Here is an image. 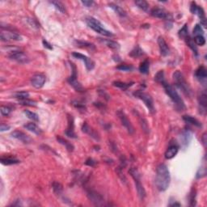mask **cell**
<instances>
[{
	"mask_svg": "<svg viewBox=\"0 0 207 207\" xmlns=\"http://www.w3.org/2000/svg\"><path fill=\"white\" fill-rule=\"evenodd\" d=\"M52 187H53V190H54L56 195H61V193L62 192V185L59 182H57V181L53 182Z\"/></svg>",
	"mask_w": 207,
	"mask_h": 207,
	"instance_id": "cell-34",
	"label": "cell"
},
{
	"mask_svg": "<svg viewBox=\"0 0 207 207\" xmlns=\"http://www.w3.org/2000/svg\"><path fill=\"white\" fill-rule=\"evenodd\" d=\"M67 120H68V127L67 129L66 130L65 133L66 135L69 137H71V138H77V136H76L75 133L74 131L75 129V124H74V118L71 115L68 114L67 115Z\"/></svg>",
	"mask_w": 207,
	"mask_h": 207,
	"instance_id": "cell-16",
	"label": "cell"
},
{
	"mask_svg": "<svg viewBox=\"0 0 207 207\" xmlns=\"http://www.w3.org/2000/svg\"><path fill=\"white\" fill-rule=\"evenodd\" d=\"M195 14L198 16V17L200 18V20H201V24L204 27H206V18H205V12H204L203 8L201 7L197 6V10L195 12Z\"/></svg>",
	"mask_w": 207,
	"mask_h": 207,
	"instance_id": "cell-23",
	"label": "cell"
},
{
	"mask_svg": "<svg viewBox=\"0 0 207 207\" xmlns=\"http://www.w3.org/2000/svg\"><path fill=\"white\" fill-rule=\"evenodd\" d=\"M27 21H28V24L32 26V27H33V28H38L39 27H40V26H39V24H37V22H36V20H34V19H28V20H27Z\"/></svg>",
	"mask_w": 207,
	"mask_h": 207,
	"instance_id": "cell-50",
	"label": "cell"
},
{
	"mask_svg": "<svg viewBox=\"0 0 207 207\" xmlns=\"http://www.w3.org/2000/svg\"><path fill=\"white\" fill-rule=\"evenodd\" d=\"M158 45H159V51H160V54L163 57H166L170 54V49L168 47V45L167 44V42L165 40L163 39V37L159 36L158 38Z\"/></svg>",
	"mask_w": 207,
	"mask_h": 207,
	"instance_id": "cell-17",
	"label": "cell"
},
{
	"mask_svg": "<svg viewBox=\"0 0 207 207\" xmlns=\"http://www.w3.org/2000/svg\"><path fill=\"white\" fill-rule=\"evenodd\" d=\"M171 182L170 171L165 164H159L156 171L155 185L159 191L163 192L168 189Z\"/></svg>",
	"mask_w": 207,
	"mask_h": 207,
	"instance_id": "cell-1",
	"label": "cell"
},
{
	"mask_svg": "<svg viewBox=\"0 0 207 207\" xmlns=\"http://www.w3.org/2000/svg\"><path fill=\"white\" fill-rule=\"evenodd\" d=\"M192 137H193V133L189 130H185L182 133L181 136V144L184 147H187L189 146V142H191Z\"/></svg>",
	"mask_w": 207,
	"mask_h": 207,
	"instance_id": "cell-20",
	"label": "cell"
},
{
	"mask_svg": "<svg viewBox=\"0 0 207 207\" xmlns=\"http://www.w3.org/2000/svg\"><path fill=\"white\" fill-rule=\"evenodd\" d=\"M99 93H100V96H104L103 98H104V99H106V100H108L110 99V96H108V95L107 93H106L105 92H104V91H99Z\"/></svg>",
	"mask_w": 207,
	"mask_h": 207,
	"instance_id": "cell-55",
	"label": "cell"
},
{
	"mask_svg": "<svg viewBox=\"0 0 207 207\" xmlns=\"http://www.w3.org/2000/svg\"><path fill=\"white\" fill-rule=\"evenodd\" d=\"M72 56H73L74 58L82 60V61L85 63V66L88 70H93L94 67H95V62H94L91 58H88L87 56L80 54V53H78V52H74V53L72 54Z\"/></svg>",
	"mask_w": 207,
	"mask_h": 207,
	"instance_id": "cell-12",
	"label": "cell"
},
{
	"mask_svg": "<svg viewBox=\"0 0 207 207\" xmlns=\"http://www.w3.org/2000/svg\"><path fill=\"white\" fill-rule=\"evenodd\" d=\"M24 114H25L27 118L32 120L33 122H39V117H38L37 114L33 113V112H31L29 111V110H25V111H24Z\"/></svg>",
	"mask_w": 207,
	"mask_h": 207,
	"instance_id": "cell-38",
	"label": "cell"
},
{
	"mask_svg": "<svg viewBox=\"0 0 207 207\" xmlns=\"http://www.w3.org/2000/svg\"><path fill=\"white\" fill-rule=\"evenodd\" d=\"M1 163L3 165H12V164H16L20 163V160L16 158L12 157H7V158H1Z\"/></svg>",
	"mask_w": 207,
	"mask_h": 207,
	"instance_id": "cell-27",
	"label": "cell"
},
{
	"mask_svg": "<svg viewBox=\"0 0 207 207\" xmlns=\"http://www.w3.org/2000/svg\"><path fill=\"white\" fill-rule=\"evenodd\" d=\"M197 5L196 4V2H193L191 3V6H190V11H191V12L193 13V14H195V12L196 10H197Z\"/></svg>",
	"mask_w": 207,
	"mask_h": 207,
	"instance_id": "cell-53",
	"label": "cell"
},
{
	"mask_svg": "<svg viewBox=\"0 0 207 207\" xmlns=\"http://www.w3.org/2000/svg\"><path fill=\"white\" fill-rule=\"evenodd\" d=\"M14 96L15 98L18 99L19 100H24L29 98V93L27 92H16Z\"/></svg>",
	"mask_w": 207,
	"mask_h": 207,
	"instance_id": "cell-39",
	"label": "cell"
},
{
	"mask_svg": "<svg viewBox=\"0 0 207 207\" xmlns=\"http://www.w3.org/2000/svg\"><path fill=\"white\" fill-rule=\"evenodd\" d=\"M198 103L200 106V113L203 115H205L206 113V107H207V95L205 92H203L201 93V95L198 97Z\"/></svg>",
	"mask_w": 207,
	"mask_h": 207,
	"instance_id": "cell-18",
	"label": "cell"
},
{
	"mask_svg": "<svg viewBox=\"0 0 207 207\" xmlns=\"http://www.w3.org/2000/svg\"><path fill=\"white\" fill-rule=\"evenodd\" d=\"M194 75L199 81L205 82L207 78V71L205 66H201L197 68V70H196Z\"/></svg>",
	"mask_w": 207,
	"mask_h": 207,
	"instance_id": "cell-21",
	"label": "cell"
},
{
	"mask_svg": "<svg viewBox=\"0 0 207 207\" xmlns=\"http://www.w3.org/2000/svg\"><path fill=\"white\" fill-rule=\"evenodd\" d=\"M179 36L180 37L185 39V37H187L189 36V29H188V25L185 24L183 26V28H181L179 31Z\"/></svg>",
	"mask_w": 207,
	"mask_h": 207,
	"instance_id": "cell-41",
	"label": "cell"
},
{
	"mask_svg": "<svg viewBox=\"0 0 207 207\" xmlns=\"http://www.w3.org/2000/svg\"><path fill=\"white\" fill-rule=\"evenodd\" d=\"M77 45L79 46H83V47H88V48H94V46L91 43H88L87 41H75Z\"/></svg>",
	"mask_w": 207,
	"mask_h": 207,
	"instance_id": "cell-48",
	"label": "cell"
},
{
	"mask_svg": "<svg viewBox=\"0 0 207 207\" xmlns=\"http://www.w3.org/2000/svg\"><path fill=\"white\" fill-rule=\"evenodd\" d=\"M12 137H14L16 139L19 140V141L22 142L23 143L25 144H29L32 142V138L29 137L28 135H27L26 133H23L22 131H19V130H16V131H13L11 133Z\"/></svg>",
	"mask_w": 207,
	"mask_h": 207,
	"instance_id": "cell-15",
	"label": "cell"
},
{
	"mask_svg": "<svg viewBox=\"0 0 207 207\" xmlns=\"http://www.w3.org/2000/svg\"><path fill=\"white\" fill-rule=\"evenodd\" d=\"M72 104L79 109H86L85 104L79 101H72Z\"/></svg>",
	"mask_w": 207,
	"mask_h": 207,
	"instance_id": "cell-49",
	"label": "cell"
},
{
	"mask_svg": "<svg viewBox=\"0 0 207 207\" xmlns=\"http://www.w3.org/2000/svg\"><path fill=\"white\" fill-rule=\"evenodd\" d=\"M155 80L157 82V83H159V84H161L166 81L165 77H164V72H163V70H160V71H159L157 74L155 75Z\"/></svg>",
	"mask_w": 207,
	"mask_h": 207,
	"instance_id": "cell-40",
	"label": "cell"
},
{
	"mask_svg": "<svg viewBox=\"0 0 207 207\" xmlns=\"http://www.w3.org/2000/svg\"><path fill=\"white\" fill-rule=\"evenodd\" d=\"M10 126H7V125H6V124H2L1 125V126H0V131L1 132H4V131H7V130H8V129H10Z\"/></svg>",
	"mask_w": 207,
	"mask_h": 207,
	"instance_id": "cell-54",
	"label": "cell"
},
{
	"mask_svg": "<svg viewBox=\"0 0 207 207\" xmlns=\"http://www.w3.org/2000/svg\"><path fill=\"white\" fill-rule=\"evenodd\" d=\"M46 78L44 75L36 74L31 79V84L36 89H40L46 84Z\"/></svg>",
	"mask_w": 207,
	"mask_h": 207,
	"instance_id": "cell-13",
	"label": "cell"
},
{
	"mask_svg": "<svg viewBox=\"0 0 207 207\" xmlns=\"http://www.w3.org/2000/svg\"><path fill=\"white\" fill-rule=\"evenodd\" d=\"M185 41H186V43H187L188 46H189V48L193 50V53H194L196 55H197V54H198V53H197V46H196V44L194 43V41H193V39L190 37L189 35L187 36V37L185 38Z\"/></svg>",
	"mask_w": 207,
	"mask_h": 207,
	"instance_id": "cell-31",
	"label": "cell"
},
{
	"mask_svg": "<svg viewBox=\"0 0 207 207\" xmlns=\"http://www.w3.org/2000/svg\"><path fill=\"white\" fill-rule=\"evenodd\" d=\"M117 69L119 70H122V71H130V70H133V66L122 64V65H119V66H117Z\"/></svg>",
	"mask_w": 207,
	"mask_h": 207,
	"instance_id": "cell-46",
	"label": "cell"
},
{
	"mask_svg": "<svg viewBox=\"0 0 207 207\" xmlns=\"http://www.w3.org/2000/svg\"><path fill=\"white\" fill-rule=\"evenodd\" d=\"M163 85V88L165 90V92L167 93V95L170 97L173 103L175 104L176 108H177L178 109L180 110H185L186 108V106H185V103H184L183 100H182V98L181 97L178 92H176V90L171 85V84H167V82H164L162 84Z\"/></svg>",
	"mask_w": 207,
	"mask_h": 207,
	"instance_id": "cell-2",
	"label": "cell"
},
{
	"mask_svg": "<svg viewBox=\"0 0 207 207\" xmlns=\"http://www.w3.org/2000/svg\"><path fill=\"white\" fill-rule=\"evenodd\" d=\"M100 41L103 42L104 44H105V46H107L109 48L113 49V50H118L120 48V45L117 41H114L112 40H103L101 38H100Z\"/></svg>",
	"mask_w": 207,
	"mask_h": 207,
	"instance_id": "cell-32",
	"label": "cell"
},
{
	"mask_svg": "<svg viewBox=\"0 0 207 207\" xmlns=\"http://www.w3.org/2000/svg\"><path fill=\"white\" fill-rule=\"evenodd\" d=\"M24 127L26 129L29 130L30 132H32L33 133L36 134V135H40L42 132L41 129L38 127L36 124L32 123V122H28V123L25 124V125L24 126Z\"/></svg>",
	"mask_w": 207,
	"mask_h": 207,
	"instance_id": "cell-22",
	"label": "cell"
},
{
	"mask_svg": "<svg viewBox=\"0 0 207 207\" xmlns=\"http://www.w3.org/2000/svg\"><path fill=\"white\" fill-rule=\"evenodd\" d=\"M173 80L176 86L187 97H191V96H193V92H192L190 86L189 85L187 81L185 80L184 75L180 70H176V71L174 72Z\"/></svg>",
	"mask_w": 207,
	"mask_h": 207,
	"instance_id": "cell-3",
	"label": "cell"
},
{
	"mask_svg": "<svg viewBox=\"0 0 207 207\" xmlns=\"http://www.w3.org/2000/svg\"><path fill=\"white\" fill-rule=\"evenodd\" d=\"M135 4L137 5L140 9H142L144 12H149V4L147 1L144 0H138V1H135Z\"/></svg>",
	"mask_w": 207,
	"mask_h": 207,
	"instance_id": "cell-33",
	"label": "cell"
},
{
	"mask_svg": "<svg viewBox=\"0 0 207 207\" xmlns=\"http://www.w3.org/2000/svg\"><path fill=\"white\" fill-rule=\"evenodd\" d=\"M169 206H181V204L178 203V202H173V203H170Z\"/></svg>",
	"mask_w": 207,
	"mask_h": 207,
	"instance_id": "cell-58",
	"label": "cell"
},
{
	"mask_svg": "<svg viewBox=\"0 0 207 207\" xmlns=\"http://www.w3.org/2000/svg\"><path fill=\"white\" fill-rule=\"evenodd\" d=\"M96 163V161L93 160L92 159H88V160L85 162V164H87V165H88V166H91V167H93V166H95Z\"/></svg>",
	"mask_w": 207,
	"mask_h": 207,
	"instance_id": "cell-52",
	"label": "cell"
},
{
	"mask_svg": "<svg viewBox=\"0 0 207 207\" xmlns=\"http://www.w3.org/2000/svg\"><path fill=\"white\" fill-rule=\"evenodd\" d=\"M183 120L185 122H187V123L190 124V125H193V126H197V127L201 128V126H202L201 123L198 121V120L193 118L191 116H188V115L183 116Z\"/></svg>",
	"mask_w": 207,
	"mask_h": 207,
	"instance_id": "cell-24",
	"label": "cell"
},
{
	"mask_svg": "<svg viewBox=\"0 0 207 207\" xmlns=\"http://www.w3.org/2000/svg\"><path fill=\"white\" fill-rule=\"evenodd\" d=\"M57 140H58V142H59V143H61L62 145H63L66 147V150H67L68 152H72L73 151H74V149H75L74 145H73L72 143H70V142H68L67 140L64 139V138H62V137H60V136H57Z\"/></svg>",
	"mask_w": 207,
	"mask_h": 207,
	"instance_id": "cell-25",
	"label": "cell"
},
{
	"mask_svg": "<svg viewBox=\"0 0 207 207\" xmlns=\"http://www.w3.org/2000/svg\"><path fill=\"white\" fill-rule=\"evenodd\" d=\"M8 58L11 60L16 61L20 64H26L29 62V58L24 52L20 51L18 50H11L7 54Z\"/></svg>",
	"mask_w": 207,
	"mask_h": 207,
	"instance_id": "cell-7",
	"label": "cell"
},
{
	"mask_svg": "<svg viewBox=\"0 0 207 207\" xmlns=\"http://www.w3.org/2000/svg\"><path fill=\"white\" fill-rule=\"evenodd\" d=\"M19 102H20V104H22V105L31 106V107H32V106L34 107V106L36 105V102L32 100H29V99H26V100H19Z\"/></svg>",
	"mask_w": 207,
	"mask_h": 207,
	"instance_id": "cell-45",
	"label": "cell"
},
{
	"mask_svg": "<svg viewBox=\"0 0 207 207\" xmlns=\"http://www.w3.org/2000/svg\"><path fill=\"white\" fill-rule=\"evenodd\" d=\"M129 173L130 174V176L133 177V181H134L136 189H137V195H138L140 199L143 200L146 197V196H147V193H146L145 189H144V187L142 186V185L141 183L139 172H138L137 168H135V167H131V168L129 170Z\"/></svg>",
	"mask_w": 207,
	"mask_h": 207,
	"instance_id": "cell-5",
	"label": "cell"
},
{
	"mask_svg": "<svg viewBox=\"0 0 207 207\" xmlns=\"http://www.w3.org/2000/svg\"><path fill=\"white\" fill-rule=\"evenodd\" d=\"M152 16L155 18L164 19V20H171V16L169 12L162 8H155L151 12Z\"/></svg>",
	"mask_w": 207,
	"mask_h": 207,
	"instance_id": "cell-14",
	"label": "cell"
},
{
	"mask_svg": "<svg viewBox=\"0 0 207 207\" xmlns=\"http://www.w3.org/2000/svg\"><path fill=\"white\" fill-rule=\"evenodd\" d=\"M201 141H202V143H203L204 147H205L206 146V133H204L203 135H202V137H201Z\"/></svg>",
	"mask_w": 207,
	"mask_h": 207,
	"instance_id": "cell-57",
	"label": "cell"
},
{
	"mask_svg": "<svg viewBox=\"0 0 207 207\" xmlns=\"http://www.w3.org/2000/svg\"><path fill=\"white\" fill-rule=\"evenodd\" d=\"M50 3H51L52 5H54V7H55L57 10L59 11L60 12H62V13H66V8H65V6H64L63 4H62L61 2H58V1H52V2H50Z\"/></svg>",
	"mask_w": 207,
	"mask_h": 207,
	"instance_id": "cell-37",
	"label": "cell"
},
{
	"mask_svg": "<svg viewBox=\"0 0 207 207\" xmlns=\"http://www.w3.org/2000/svg\"><path fill=\"white\" fill-rule=\"evenodd\" d=\"M139 122L140 125H141V127L142 129V130L144 131V133H150V127L149 125H148L147 121L143 118H139Z\"/></svg>",
	"mask_w": 207,
	"mask_h": 207,
	"instance_id": "cell-35",
	"label": "cell"
},
{
	"mask_svg": "<svg viewBox=\"0 0 207 207\" xmlns=\"http://www.w3.org/2000/svg\"><path fill=\"white\" fill-rule=\"evenodd\" d=\"M205 176H206V168L205 167H201L198 169L197 172V175H196V177L197 179H201V178L205 177Z\"/></svg>",
	"mask_w": 207,
	"mask_h": 207,
	"instance_id": "cell-44",
	"label": "cell"
},
{
	"mask_svg": "<svg viewBox=\"0 0 207 207\" xmlns=\"http://www.w3.org/2000/svg\"><path fill=\"white\" fill-rule=\"evenodd\" d=\"M86 24H88V26L90 28H92L93 31H95L97 33H100L103 36H113V33L108 30L106 29L104 27L103 24L99 21L98 20H96V18L92 17V16H89V17H87L85 20Z\"/></svg>",
	"mask_w": 207,
	"mask_h": 207,
	"instance_id": "cell-4",
	"label": "cell"
},
{
	"mask_svg": "<svg viewBox=\"0 0 207 207\" xmlns=\"http://www.w3.org/2000/svg\"><path fill=\"white\" fill-rule=\"evenodd\" d=\"M196 196H197L196 189L193 188L189 193V205L190 206H195L196 205Z\"/></svg>",
	"mask_w": 207,
	"mask_h": 207,
	"instance_id": "cell-36",
	"label": "cell"
},
{
	"mask_svg": "<svg viewBox=\"0 0 207 207\" xmlns=\"http://www.w3.org/2000/svg\"><path fill=\"white\" fill-rule=\"evenodd\" d=\"M194 43L197 46H204L205 44V39L204 36H195L194 37Z\"/></svg>",
	"mask_w": 207,
	"mask_h": 207,
	"instance_id": "cell-43",
	"label": "cell"
},
{
	"mask_svg": "<svg viewBox=\"0 0 207 207\" xmlns=\"http://www.w3.org/2000/svg\"><path fill=\"white\" fill-rule=\"evenodd\" d=\"M178 151H179V147H178L176 144H172V145H170L168 147V148L166 151L165 154V158L167 159H171L172 158H174L176 155V154L178 153Z\"/></svg>",
	"mask_w": 207,
	"mask_h": 207,
	"instance_id": "cell-19",
	"label": "cell"
},
{
	"mask_svg": "<svg viewBox=\"0 0 207 207\" xmlns=\"http://www.w3.org/2000/svg\"><path fill=\"white\" fill-rule=\"evenodd\" d=\"M81 2L83 5H84V6L87 7H92L94 4L93 1H87V0H85V1H81Z\"/></svg>",
	"mask_w": 207,
	"mask_h": 207,
	"instance_id": "cell-51",
	"label": "cell"
},
{
	"mask_svg": "<svg viewBox=\"0 0 207 207\" xmlns=\"http://www.w3.org/2000/svg\"><path fill=\"white\" fill-rule=\"evenodd\" d=\"M149 69H150L149 60H147V59L144 60L143 62L140 64L139 71L141 72L142 74L147 75V74H148V73H149Z\"/></svg>",
	"mask_w": 207,
	"mask_h": 207,
	"instance_id": "cell-28",
	"label": "cell"
},
{
	"mask_svg": "<svg viewBox=\"0 0 207 207\" xmlns=\"http://www.w3.org/2000/svg\"><path fill=\"white\" fill-rule=\"evenodd\" d=\"M70 66H71V70H72V75H70V77L68 79V82L69 84H70V86L73 87L76 92H84V88H83V86L81 85L79 82L78 81L77 79V74H76V67L75 66V65L73 63H70Z\"/></svg>",
	"mask_w": 207,
	"mask_h": 207,
	"instance_id": "cell-8",
	"label": "cell"
},
{
	"mask_svg": "<svg viewBox=\"0 0 207 207\" xmlns=\"http://www.w3.org/2000/svg\"><path fill=\"white\" fill-rule=\"evenodd\" d=\"M42 42H43V45H44L46 48L49 49V50H53V46H52L50 43H48V41H46L44 40Z\"/></svg>",
	"mask_w": 207,
	"mask_h": 207,
	"instance_id": "cell-56",
	"label": "cell"
},
{
	"mask_svg": "<svg viewBox=\"0 0 207 207\" xmlns=\"http://www.w3.org/2000/svg\"><path fill=\"white\" fill-rule=\"evenodd\" d=\"M87 195L89 200L92 201L94 205H104V199L102 197L101 194L97 193L95 190L92 189H88L87 191Z\"/></svg>",
	"mask_w": 207,
	"mask_h": 207,
	"instance_id": "cell-10",
	"label": "cell"
},
{
	"mask_svg": "<svg viewBox=\"0 0 207 207\" xmlns=\"http://www.w3.org/2000/svg\"><path fill=\"white\" fill-rule=\"evenodd\" d=\"M193 35L194 36H203L204 35V31L200 24H196L195 28H193Z\"/></svg>",
	"mask_w": 207,
	"mask_h": 207,
	"instance_id": "cell-42",
	"label": "cell"
},
{
	"mask_svg": "<svg viewBox=\"0 0 207 207\" xmlns=\"http://www.w3.org/2000/svg\"><path fill=\"white\" fill-rule=\"evenodd\" d=\"M117 115H118L120 121L122 122V126L127 129V131L129 132V133L133 134V133H134V128H133V125L131 124L129 118H127L126 114L125 113V112L122 111V110H118V111L117 112Z\"/></svg>",
	"mask_w": 207,
	"mask_h": 207,
	"instance_id": "cell-9",
	"label": "cell"
},
{
	"mask_svg": "<svg viewBox=\"0 0 207 207\" xmlns=\"http://www.w3.org/2000/svg\"><path fill=\"white\" fill-rule=\"evenodd\" d=\"M143 54H144L143 50L140 48V46H137L133 48V50H132L130 53H129V55L130 56V57H132V58H139V57L142 56Z\"/></svg>",
	"mask_w": 207,
	"mask_h": 207,
	"instance_id": "cell-30",
	"label": "cell"
},
{
	"mask_svg": "<svg viewBox=\"0 0 207 207\" xmlns=\"http://www.w3.org/2000/svg\"><path fill=\"white\" fill-rule=\"evenodd\" d=\"M1 114L2 116H8L9 114L11 113V112H12V109H11L10 108L7 107V106H2L1 107Z\"/></svg>",
	"mask_w": 207,
	"mask_h": 207,
	"instance_id": "cell-47",
	"label": "cell"
},
{
	"mask_svg": "<svg viewBox=\"0 0 207 207\" xmlns=\"http://www.w3.org/2000/svg\"><path fill=\"white\" fill-rule=\"evenodd\" d=\"M133 96L137 97V99L142 100L145 104V105L147 107L149 111L152 113H155V104H154L153 99L149 94L146 93V92H142V91H136L133 93Z\"/></svg>",
	"mask_w": 207,
	"mask_h": 207,
	"instance_id": "cell-6",
	"label": "cell"
},
{
	"mask_svg": "<svg viewBox=\"0 0 207 207\" xmlns=\"http://www.w3.org/2000/svg\"><path fill=\"white\" fill-rule=\"evenodd\" d=\"M108 6H109V7L112 8V9H113V10L118 16H122V17H125V16H126V12L124 10L122 7L118 6V5H117V4L115 3H109L108 4Z\"/></svg>",
	"mask_w": 207,
	"mask_h": 207,
	"instance_id": "cell-26",
	"label": "cell"
},
{
	"mask_svg": "<svg viewBox=\"0 0 207 207\" xmlns=\"http://www.w3.org/2000/svg\"><path fill=\"white\" fill-rule=\"evenodd\" d=\"M0 38L2 41H22V36H20V34L16 33L14 32H11L9 30H7L6 32L2 31Z\"/></svg>",
	"mask_w": 207,
	"mask_h": 207,
	"instance_id": "cell-11",
	"label": "cell"
},
{
	"mask_svg": "<svg viewBox=\"0 0 207 207\" xmlns=\"http://www.w3.org/2000/svg\"><path fill=\"white\" fill-rule=\"evenodd\" d=\"M133 84V83H124V82H120V81H114L113 83V85L114 87H117V88H120L122 90H127L128 88H130L132 85Z\"/></svg>",
	"mask_w": 207,
	"mask_h": 207,
	"instance_id": "cell-29",
	"label": "cell"
}]
</instances>
